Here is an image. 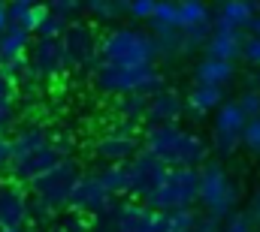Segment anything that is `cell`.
I'll return each mask as SVG.
<instances>
[{"label": "cell", "mask_w": 260, "mask_h": 232, "mask_svg": "<svg viewBox=\"0 0 260 232\" xmlns=\"http://www.w3.org/2000/svg\"><path fill=\"white\" fill-rule=\"evenodd\" d=\"M52 142V133L40 124H27L21 127L15 136H12V160H21V157H30L37 151H43L46 145Z\"/></svg>", "instance_id": "d6986e66"}, {"label": "cell", "mask_w": 260, "mask_h": 232, "mask_svg": "<svg viewBox=\"0 0 260 232\" xmlns=\"http://www.w3.org/2000/svg\"><path fill=\"white\" fill-rule=\"evenodd\" d=\"M0 232H24V229H0Z\"/></svg>", "instance_id": "7dc6e473"}, {"label": "cell", "mask_w": 260, "mask_h": 232, "mask_svg": "<svg viewBox=\"0 0 260 232\" xmlns=\"http://www.w3.org/2000/svg\"><path fill=\"white\" fill-rule=\"evenodd\" d=\"M124 9H127V18H133V21H145V24H148V21L154 18L157 3H154V0H127Z\"/></svg>", "instance_id": "1f68e13d"}, {"label": "cell", "mask_w": 260, "mask_h": 232, "mask_svg": "<svg viewBox=\"0 0 260 232\" xmlns=\"http://www.w3.org/2000/svg\"><path fill=\"white\" fill-rule=\"evenodd\" d=\"M30 223L40 226V229H55L58 226V208H52L49 202L43 199H30Z\"/></svg>", "instance_id": "83f0119b"}, {"label": "cell", "mask_w": 260, "mask_h": 232, "mask_svg": "<svg viewBox=\"0 0 260 232\" xmlns=\"http://www.w3.org/2000/svg\"><path fill=\"white\" fill-rule=\"evenodd\" d=\"M236 82V63L230 60H215V58H203L197 60L194 66V85H206V88H227Z\"/></svg>", "instance_id": "e0dca14e"}, {"label": "cell", "mask_w": 260, "mask_h": 232, "mask_svg": "<svg viewBox=\"0 0 260 232\" xmlns=\"http://www.w3.org/2000/svg\"><path fill=\"white\" fill-rule=\"evenodd\" d=\"M58 226H61L64 232H88V229H91V226H88V220H85V214H76V211H70Z\"/></svg>", "instance_id": "74e56055"}, {"label": "cell", "mask_w": 260, "mask_h": 232, "mask_svg": "<svg viewBox=\"0 0 260 232\" xmlns=\"http://www.w3.org/2000/svg\"><path fill=\"white\" fill-rule=\"evenodd\" d=\"M12 121H15V88L3 79L0 82V136H6Z\"/></svg>", "instance_id": "484cf974"}, {"label": "cell", "mask_w": 260, "mask_h": 232, "mask_svg": "<svg viewBox=\"0 0 260 232\" xmlns=\"http://www.w3.org/2000/svg\"><path fill=\"white\" fill-rule=\"evenodd\" d=\"M49 232H64V229H61V226H55V229H49Z\"/></svg>", "instance_id": "c3c4849f"}, {"label": "cell", "mask_w": 260, "mask_h": 232, "mask_svg": "<svg viewBox=\"0 0 260 232\" xmlns=\"http://www.w3.org/2000/svg\"><path fill=\"white\" fill-rule=\"evenodd\" d=\"M52 145H55V151H58L64 160H73V148H76V145H73V139H70L67 133H55V136H52Z\"/></svg>", "instance_id": "f35d334b"}, {"label": "cell", "mask_w": 260, "mask_h": 232, "mask_svg": "<svg viewBox=\"0 0 260 232\" xmlns=\"http://www.w3.org/2000/svg\"><path fill=\"white\" fill-rule=\"evenodd\" d=\"M212 9H215V27L242 30V33H248L251 21L260 15V3H248V0H227V3H218Z\"/></svg>", "instance_id": "5bb4252c"}, {"label": "cell", "mask_w": 260, "mask_h": 232, "mask_svg": "<svg viewBox=\"0 0 260 232\" xmlns=\"http://www.w3.org/2000/svg\"><path fill=\"white\" fill-rule=\"evenodd\" d=\"M245 127H248V118H245V112L239 109V103H236V100H227V103L215 112V130H218V133L242 136V133H245Z\"/></svg>", "instance_id": "cb8c5ba5"}, {"label": "cell", "mask_w": 260, "mask_h": 232, "mask_svg": "<svg viewBox=\"0 0 260 232\" xmlns=\"http://www.w3.org/2000/svg\"><path fill=\"white\" fill-rule=\"evenodd\" d=\"M12 27V18H9V3H0V36Z\"/></svg>", "instance_id": "ee69618b"}, {"label": "cell", "mask_w": 260, "mask_h": 232, "mask_svg": "<svg viewBox=\"0 0 260 232\" xmlns=\"http://www.w3.org/2000/svg\"><path fill=\"white\" fill-rule=\"evenodd\" d=\"M61 46H64L67 69H94L100 63V40L94 27L85 21H73L67 27Z\"/></svg>", "instance_id": "ba28073f"}, {"label": "cell", "mask_w": 260, "mask_h": 232, "mask_svg": "<svg viewBox=\"0 0 260 232\" xmlns=\"http://www.w3.org/2000/svg\"><path fill=\"white\" fill-rule=\"evenodd\" d=\"M100 60L115 66H154L160 60V49L151 30L115 27L100 40Z\"/></svg>", "instance_id": "3957f363"}, {"label": "cell", "mask_w": 260, "mask_h": 232, "mask_svg": "<svg viewBox=\"0 0 260 232\" xmlns=\"http://www.w3.org/2000/svg\"><path fill=\"white\" fill-rule=\"evenodd\" d=\"M248 33H257V36H260V15L254 18V21H251V27H248Z\"/></svg>", "instance_id": "f6af8a7d"}, {"label": "cell", "mask_w": 260, "mask_h": 232, "mask_svg": "<svg viewBox=\"0 0 260 232\" xmlns=\"http://www.w3.org/2000/svg\"><path fill=\"white\" fill-rule=\"evenodd\" d=\"M30 223V199L21 184H0V229H24Z\"/></svg>", "instance_id": "8fae6325"}, {"label": "cell", "mask_w": 260, "mask_h": 232, "mask_svg": "<svg viewBox=\"0 0 260 232\" xmlns=\"http://www.w3.org/2000/svg\"><path fill=\"white\" fill-rule=\"evenodd\" d=\"M91 82L97 91L103 94H145L154 97L160 91H167V79L157 66H115V63H97L91 69Z\"/></svg>", "instance_id": "7a4b0ae2"}, {"label": "cell", "mask_w": 260, "mask_h": 232, "mask_svg": "<svg viewBox=\"0 0 260 232\" xmlns=\"http://www.w3.org/2000/svg\"><path fill=\"white\" fill-rule=\"evenodd\" d=\"M52 12H58V15H64L67 21H76V15H82L85 12V3H76V0H52V3H46Z\"/></svg>", "instance_id": "d6a6232c"}, {"label": "cell", "mask_w": 260, "mask_h": 232, "mask_svg": "<svg viewBox=\"0 0 260 232\" xmlns=\"http://www.w3.org/2000/svg\"><path fill=\"white\" fill-rule=\"evenodd\" d=\"M224 91L221 88H206V85H194L188 91V109L197 115V121H203V115L209 112H218L224 106Z\"/></svg>", "instance_id": "7402d4cb"}, {"label": "cell", "mask_w": 260, "mask_h": 232, "mask_svg": "<svg viewBox=\"0 0 260 232\" xmlns=\"http://www.w3.org/2000/svg\"><path fill=\"white\" fill-rule=\"evenodd\" d=\"M139 151H142V139L118 136V133H112V130H106V133L94 142V154H97L103 163H130Z\"/></svg>", "instance_id": "9a60e30c"}, {"label": "cell", "mask_w": 260, "mask_h": 232, "mask_svg": "<svg viewBox=\"0 0 260 232\" xmlns=\"http://www.w3.org/2000/svg\"><path fill=\"white\" fill-rule=\"evenodd\" d=\"M236 103H239V109L245 112V118H248V121H257V118H260V94H251V91H242Z\"/></svg>", "instance_id": "d590c367"}, {"label": "cell", "mask_w": 260, "mask_h": 232, "mask_svg": "<svg viewBox=\"0 0 260 232\" xmlns=\"http://www.w3.org/2000/svg\"><path fill=\"white\" fill-rule=\"evenodd\" d=\"M46 15H49V6H43V3H30V0H15V3H9V18H12V24L24 27L27 33H37Z\"/></svg>", "instance_id": "44dd1931"}, {"label": "cell", "mask_w": 260, "mask_h": 232, "mask_svg": "<svg viewBox=\"0 0 260 232\" xmlns=\"http://www.w3.org/2000/svg\"><path fill=\"white\" fill-rule=\"evenodd\" d=\"M242 88L251 91V94H260V66H251V69L242 75Z\"/></svg>", "instance_id": "60d3db41"}, {"label": "cell", "mask_w": 260, "mask_h": 232, "mask_svg": "<svg viewBox=\"0 0 260 232\" xmlns=\"http://www.w3.org/2000/svg\"><path fill=\"white\" fill-rule=\"evenodd\" d=\"M130 166V184H133V199L136 202H148L157 190H160V184H164V178H167V172H170V166L167 163H160L151 151H139L133 160L127 163Z\"/></svg>", "instance_id": "9c48e42d"}, {"label": "cell", "mask_w": 260, "mask_h": 232, "mask_svg": "<svg viewBox=\"0 0 260 232\" xmlns=\"http://www.w3.org/2000/svg\"><path fill=\"white\" fill-rule=\"evenodd\" d=\"M239 148H242V136H233V133H218V130H212V151H215L218 157H233Z\"/></svg>", "instance_id": "f546056e"}, {"label": "cell", "mask_w": 260, "mask_h": 232, "mask_svg": "<svg viewBox=\"0 0 260 232\" xmlns=\"http://www.w3.org/2000/svg\"><path fill=\"white\" fill-rule=\"evenodd\" d=\"M70 24H73V21H67L64 15H58V12L49 9V15L43 18V24H40V30H37V40H64V33H67Z\"/></svg>", "instance_id": "f1b7e54d"}, {"label": "cell", "mask_w": 260, "mask_h": 232, "mask_svg": "<svg viewBox=\"0 0 260 232\" xmlns=\"http://www.w3.org/2000/svg\"><path fill=\"white\" fill-rule=\"evenodd\" d=\"M194 232H221V220L215 217H200V226Z\"/></svg>", "instance_id": "7bdbcfd3"}, {"label": "cell", "mask_w": 260, "mask_h": 232, "mask_svg": "<svg viewBox=\"0 0 260 232\" xmlns=\"http://www.w3.org/2000/svg\"><path fill=\"white\" fill-rule=\"evenodd\" d=\"M245 217H248L251 226L260 232V190L251 193V199H248V205H245Z\"/></svg>", "instance_id": "ab89813d"}, {"label": "cell", "mask_w": 260, "mask_h": 232, "mask_svg": "<svg viewBox=\"0 0 260 232\" xmlns=\"http://www.w3.org/2000/svg\"><path fill=\"white\" fill-rule=\"evenodd\" d=\"M242 148L248 154H260V118L257 121H248V127L242 133Z\"/></svg>", "instance_id": "e575fe53"}, {"label": "cell", "mask_w": 260, "mask_h": 232, "mask_svg": "<svg viewBox=\"0 0 260 232\" xmlns=\"http://www.w3.org/2000/svg\"><path fill=\"white\" fill-rule=\"evenodd\" d=\"M30 75L34 82H55L61 72H67V58L61 40H37L27 52Z\"/></svg>", "instance_id": "30bf717a"}, {"label": "cell", "mask_w": 260, "mask_h": 232, "mask_svg": "<svg viewBox=\"0 0 260 232\" xmlns=\"http://www.w3.org/2000/svg\"><path fill=\"white\" fill-rule=\"evenodd\" d=\"M148 106H151V97L145 94H124V97H115V115L121 121H136L142 124L148 118Z\"/></svg>", "instance_id": "d4e9b609"}, {"label": "cell", "mask_w": 260, "mask_h": 232, "mask_svg": "<svg viewBox=\"0 0 260 232\" xmlns=\"http://www.w3.org/2000/svg\"><path fill=\"white\" fill-rule=\"evenodd\" d=\"M242 60L248 66H260V36L257 33H245V43H242Z\"/></svg>", "instance_id": "836d02e7"}, {"label": "cell", "mask_w": 260, "mask_h": 232, "mask_svg": "<svg viewBox=\"0 0 260 232\" xmlns=\"http://www.w3.org/2000/svg\"><path fill=\"white\" fill-rule=\"evenodd\" d=\"M94 226L106 232H170L167 214L151 211L142 202H124V199H112L94 217Z\"/></svg>", "instance_id": "5b68a950"}, {"label": "cell", "mask_w": 260, "mask_h": 232, "mask_svg": "<svg viewBox=\"0 0 260 232\" xmlns=\"http://www.w3.org/2000/svg\"><path fill=\"white\" fill-rule=\"evenodd\" d=\"M88 232H106V229H100V226H91V229H88Z\"/></svg>", "instance_id": "bcb514c9"}, {"label": "cell", "mask_w": 260, "mask_h": 232, "mask_svg": "<svg viewBox=\"0 0 260 232\" xmlns=\"http://www.w3.org/2000/svg\"><path fill=\"white\" fill-rule=\"evenodd\" d=\"M109 202H112L109 190L103 187V181L97 178V172H91V175H82V178H79V184H76V190H73V196H70V211L97 217Z\"/></svg>", "instance_id": "7c38bea8"}, {"label": "cell", "mask_w": 260, "mask_h": 232, "mask_svg": "<svg viewBox=\"0 0 260 232\" xmlns=\"http://www.w3.org/2000/svg\"><path fill=\"white\" fill-rule=\"evenodd\" d=\"M64 157L55 151V145L49 142L43 151H37V154H30V157H21V160H12L9 163V172H12V178H15V184H34L37 178H43L46 172H52L58 163H61Z\"/></svg>", "instance_id": "4fadbf2b"}, {"label": "cell", "mask_w": 260, "mask_h": 232, "mask_svg": "<svg viewBox=\"0 0 260 232\" xmlns=\"http://www.w3.org/2000/svg\"><path fill=\"white\" fill-rule=\"evenodd\" d=\"M185 109H188V100H182L179 91L167 88V91H160V94L151 97V106H148V118H145V124H148V127L179 124V118L185 115Z\"/></svg>", "instance_id": "2e32d148"}, {"label": "cell", "mask_w": 260, "mask_h": 232, "mask_svg": "<svg viewBox=\"0 0 260 232\" xmlns=\"http://www.w3.org/2000/svg\"><path fill=\"white\" fill-rule=\"evenodd\" d=\"M30 36H34V33H27L24 27L12 24V27L0 36V63L15 60V58H27V52H30Z\"/></svg>", "instance_id": "603a6c76"}, {"label": "cell", "mask_w": 260, "mask_h": 232, "mask_svg": "<svg viewBox=\"0 0 260 232\" xmlns=\"http://www.w3.org/2000/svg\"><path fill=\"white\" fill-rule=\"evenodd\" d=\"M85 12H91L97 21H118L121 15H127L124 3H118V0H91V3H85Z\"/></svg>", "instance_id": "4316f807"}, {"label": "cell", "mask_w": 260, "mask_h": 232, "mask_svg": "<svg viewBox=\"0 0 260 232\" xmlns=\"http://www.w3.org/2000/svg\"><path fill=\"white\" fill-rule=\"evenodd\" d=\"M239 184L233 175H227V169L221 166V160H209L203 169H200V205L206 208V217H215V220H227L236 214V205H239Z\"/></svg>", "instance_id": "277c9868"}, {"label": "cell", "mask_w": 260, "mask_h": 232, "mask_svg": "<svg viewBox=\"0 0 260 232\" xmlns=\"http://www.w3.org/2000/svg\"><path fill=\"white\" fill-rule=\"evenodd\" d=\"M0 82H3V72H0Z\"/></svg>", "instance_id": "681fc988"}, {"label": "cell", "mask_w": 260, "mask_h": 232, "mask_svg": "<svg viewBox=\"0 0 260 232\" xmlns=\"http://www.w3.org/2000/svg\"><path fill=\"white\" fill-rule=\"evenodd\" d=\"M167 223H170V232H194L200 226V214H197L194 208L173 211V214H167Z\"/></svg>", "instance_id": "4dcf8cb0"}, {"label": "cell", "mask_w": 260, "mask_h": 232, "mask_svg": "<svg viewBox=\"0 0 260 232\" xmlns=\"http://www.w3.org/2000/svg\"><path fill=\"white\" fill-rule=\"evenodd\" d=\"M242 43H245V33L242 30H221V27H215L212 40L206 43L203 52H206V58L236 63V60L242 58Z\"/></svg>", "instance_id": "ac0fdd59"}, {"label": "cell", "mask_w": 260, "mask_h": 232, "mask_svg": "<svg viewBox=\"0 0 260 232\" xmlns=\"http://www.w3.org/2000/svg\"><path fill=\"white\" fill-rule=\"evenodd\" d=\"M9 163H12V139L0 136V169H9Z\"/></svg>", "instance_id": "b9f144b4"}, {"label": "cell", "mask_w": 260, "mask_h": 232, "mask_svg": "<svg viewBox=\"0 0 260 232\" xmlns=\"http://www.w3.org/2000/svg\"><path fill=\"white\" fill-rule=\"evenodd\" d=\"M142 148L151 151L170 169H203L209 163L212 145L191 130H182L179 124H167V127H145Z\"/></svg>", "instance_id": "6da1fadb"}, {"label": "cell", "mask_w": 260, "mask_h": 232, "mask_svg": "<svg viewBox=\"0 0 260 232\" xmlns=\"http://www.w3.org/2000/svg\"><path fill=\"white\" fill-rule=\"evenodd\" d=\"M97 178L103 181V187L109 190L112 199H124L133 193V184H130V166L127 163H103L97 169Z\"/></svg>", "instance_id": "ffe728a7"}, {"label": "cell", "mask_w": 260, "mask_h": 232, "mask_svg": "<svg viewBox=\"0 0 260 232\" xmlns=\"http://www.w3.org/2000/svg\"><path fill=\"white\" fill-rule=\"evenodd\" d=\"M200 202V169H170L160 190L145 202L151 211L173 214V211H188Z\"/></svg>", "instance_id": "8992f818"}, {"label": "cell", "mask_w": 260, "mask_h": 232, "mask_svg": "<svg viewBox=\"0 0 260 232\" xmlns=\"http://www.w3.org/2000/svg\"><path fill=\"white\" fill-rule=\"evenodd\" d=\"M221 232H257V229L251 226V220L245 217V211H236L233 217H227L221 223Z\"/></svg>", "instance_id": "8d00e7d4"}, {"label": "cell", "mask_w": 260, "mask_h": 232, "mask_svg": "<svg viewBox=\"0 0 260 232\" xmlns=\"http://www.w3.org/2000/svg\"><path fill=\"white\" fill-rule=\"evenodd\" d=\"M79 178H82V172H79L76 160H61L52 172H46L43 178H37V181L30 184L34 199H43V202H49L52 208L64 211V208H70V196H73Z\"/></svg>", "instance_id": "52a82bcc"}]
</instances>
